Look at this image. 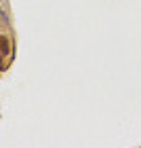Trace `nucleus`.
<instances>
[{"label": "nucleus", "mask_w": 141, "mask_h": 148, "mask_svg": "<svg viewBox=\"0 0 141 148\" xmlns=\"http://www.w3.org/2000/svg\"><path fill=\"white\" fill-rule=\"evenodd\" d=\"M9 38H4V36H0V51L2 53H9Z\"/></svg>", "instance_id": "f257e3e1"}, {"label": "nucleus", "mask_w": 141, "mask_h": 148, "mask_svg": "<svg viewBox=\"0 0 141 148\" xmlns=\"http://www.w3.org/2000/svg\"><path fill=\"white\" fill-rule=\"evenodd\" d=\"M4 68V66H2V57H0V70H2Z\"/></svg>", "instance_id": "f03ea898"}, {"label": "nucleus", "mask_w": 141, "mask_h": 148, "mask_svg": "<svg viewBox=\"0 0 141 148\" xmlns=\"http://www.w3.org/2000/svg\"><path fill=\"white\" fill-rule=\"evenodd\" d=\"M0 15H4V13H2V9H0Z\"/></svg>", "instance_id": "7ed1b4c3"}]
</instances>
